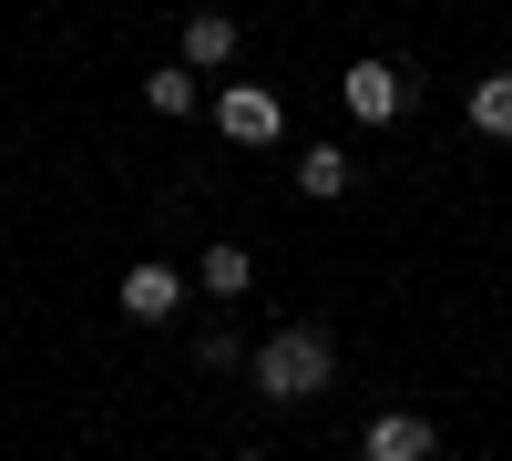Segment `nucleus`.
I'll return each instance as SVG.
<instances>
[{"label": "nucleus", "mask_w": 512, "mask_h": 461, "mask_svg": "<svg viewBox=\"0 0 512 461\" xmlns=\"http://www.w3.org/2000/svg\"><path fill=\"white\" fill-rule=\"evenodd\" d=\"M297 195H349V154H338V144H318V154H297Z\"/></svg>", "instance_id": "nucleus-9"}, {"label": "nucleus", "mask_w": 512, "mask_h": 461, "mask_svg": "<svg viewBox=\"0 0 512 461\" xmlns=\"http://www.w3.org/2000/svg\"><path fill=\"white\" fill-rule=\"evenodd\" d=\"M236 461H267V451H236Z\"/></svg>", "instance_id": "nucleus-11"}, {"label": "nucleus", "mask_w": 512, "mask_h": 461, "mask_svg": "<svg viewBox=\"0 0 512 461\" xmlns=\"http://www.w3.org/2000/svg\"><path fill=\"white\" fill-rule=\"evenodd\" d=\"M175 308H185L175 267H134V277H123V318H175Z\"/></svg>", "instance_id": "nucleus-6"}, {"label": "nucleus", "mask_w": 512, "mask_h": 461, "mask_svg": "<svg viewBox=\"0 0 512 461\" xmlns=\"http://www.w3.org/2000/svg\"><path fill=\"white\" fill-rule=\"evenodd\" d=\"M236 52H246V31H236L226 11H195V21H185V72H226Z\"/></svg>", "instance_id": "nucleus-5"}, {"label": "nucleus", "mask_w": 512, "mask_h": 461, "mask_svg": "<svg viewBox=\"0 0 512 461\" xmlns=\"http://www.w3.org/2000/svg\"><path fill=\"white\" fill-rule=\"evenodd\" d=\"M328 369H338L328 328H318V318H287L277 339L246 359V380H256V400H267V410H297V400H318V390H328Z\"/></svg>", "instance_id": "nucleus-1"}, {"label": "nucleus", "mask_w": 512, "mask_h": 461, "mask_svg": "<svg viewBox=\"0 0 512 461\" xmlns=\"http://www.w3.org/2000/svg\"><path fill=\"white\" fill-rule=\"evenodd\" d=\"M144 103H154L164 123H175V113H195V72H185V62H164V72H144Z\"/></svg>", "instance_id": "nucleus-10"}, {"label": "nucleus", "mask_w": 512, "mask_h": 461, "mask_svg": "<svg viewBox=\"0 0 512 461\" xmlns=\"http://www.w3.org/2000/svg\"><path fill=\"white\" fill-rule=\"evenodd\" d=\"M461 113H472V134L512 144V72H482V82H472V103H461Z\"/></svg>", "instance_id": "nucleus-7"}, {"label": "nucleus", "mask_w": 512, "mask_h": 461, "mask_svg": "<svg viewBox=\"0 0 512 461\" xmlns=\"http://www.w3.org/2000/svg\"><path fill=\"white\" fill-rule=\"evenodd\" d=\"M216 134H226V144H277L287 113H277L267 82H226V93H216Z\"/></svg>", "instance_id": "nucleus-2"}, {"label": "nucleus", "mask_w": 512, "mask_h": 461, "mask_svg": "<svg viewBox=\"0 0 512 461\" xmlns=\"http://www.w3.org/2000/svg\"><path fill=\"white\" fill-rule=\"evenodd\" d=\"M195 277H205V298H246V277H256V257H246L236 236H216V246H205V267H195Z\"/></svg>", "instance_id": "nucleus-8"}, {"label": "nucleus", "mask_w": 512, "mask_h": 461, "mask_svg": "<svg viewBox=\"0 0 512 461\" xmlns=\"http://www.w3.org/2000/svg\"><path fill=\"white\" fill-rule=\"evenodd\" d=\"M359 451L369 461H431V421H420V410H379Z\"/></svg>", "instance_id": "nucleus-4"}, {"label": "nucleus", "mask_w": 512, "mask_h": 461, "mask_svg": "<svg viewBox=\"0 0 512 461\" xmlns=\"http://www.w3.org/2000/svg\"><path fill=\"white\" fill-rule=\"evenodd\" d=\"M338 93H349L359 123H390V113L410 103V72H400V62H349V72H338Z\"/></svg>", "instance_id": "nucleus-3"}]
</instances>
